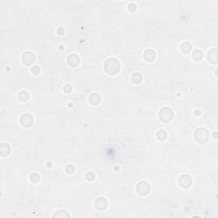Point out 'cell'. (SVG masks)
Instances as JSON below:
<instances>
[{"instance_id": "cell-8", "label": "cell", "mask_w": 218, "mask_h": 218, "mask_svg": "<svg viewBox=\"0 0 218 218\" xmlns=\"http://www.w3.org/2000/svg\"><path fill=\"white\" fill-rule=\"evenodd\" d=\"M67 61H68V63H69L72 66H75L79 63V58L78 56H76V55L72 54V55L67 58Z\"/></svg>"}, {"instance_id": "cell-1", "label": "cell", "mask_w": 218, "mask_h": 218, "mask_svg": "<svg viewBox=\"0 0 218 218\" xmlns=\"http://www.w3.org/2000/svg\"><path fill=\"white\" fill-rule=\"evenodd\" d=\"M105 70L106 72L110 75H114L119 72V63L118 60L114 58H110L105 63Z\"/></svg>"}, {"instance_id": "cell-6", "label": "cell", "mask_w": 218, "mask_h": 218, "mask_svg": "<svg viewBox=\"0 0 218 218\" xmlns=\"http://www.w3.org/2000/svg\"><path fill=\"white\" fill-rule=\"evenodd\" d=\"M179 183L182 188H188L192 183L191 177L188 175H182L179 179Z\"/></svg>"}, {"instance_id": "cell-14", "label": "cell", "mask_w": 218, "mask_h": 218, "mask_svg": "<svg viewBox=\"0 0 218 218\" xmlns=\"http://www.w3.org/2000/svg\"><path fill=\"white\" fill-rule=\"evenodd\" d=\"M202 52L200 51V50H195L194 51V53H193V58H194L195 60H196V58H197V56H199V58L201 59L202 58Z\"/></svg>"}, {"instance_id": "cell-2", "label": "cell", "mask_w": 218, "mask_h": 218, "mask_svg": "<svg viewBox=\"0 0 218 218\" xmlns=\"http://www.w3.org/2000/svg\"><path fill=\"white\" fill-rule=\"evenodd\" d=\"M209 138V133L204 128H200L195 132V140L199 143H205L207 142Z\"/></svg>"}, {"instance_id": "cell-7", "label": "cell", "mask_w": 218, "mask_h": 218, "mask_svg": "<svg viewBox=\"0 0 218 218\" xmlns=\"http://www.w3.org/2000/svg\"><path fill=\"white\" fill-rule=\"evenodd\" d=\"M35 61V56L31 52H26L22 56V61L26 65H31Z\"/></svg>"}, {"instance_id": "cell-12", "label": "cell", "mask_w": 218, "mask_h": 218, "mask_svg": "<svg viewBox=\"0 0 218 218\" xmlns=\"http://www.w3.org/2000/svg\"><path fill=\"white\" fill-rule=\"evenodd\" d=\"M0 149H1V155L2 156H4V154H5V152H6L7 155H8L10 152V146L8 145V144H7L6 148L5 149H3V148H2V147L0 148Z\"/></svg>"}, {"instance_id": "cell-3", "label": "cell", "mask_w": 218, "mask_h": 218, "mask_svg": "<svg viewBox=\"0 0 218 218\" xmlns=\"http://www.w3.org/2000/svg\"><path fill=\"white\" fill-rule=\"evenodd\" d=\"M159 118L164 122H169L173 118V112L168 107H164L159 112Z\"/></svg>"}, {"instance_id": "cell-11", "label": "cell", "mask_w": 218, "mask_h": 218, "mask_svg": "<svg viewBox=\"0 0 218 218\" xmlns=\"http://www.w3.org/2000/svg\"><path fill=\"white\" fill-rule=\"evenodd\" d=\"M157 136H158V138L159 140H165L166 138V136H167V134L164 130H159V132L157 133Z\"/></svg>"}, {"instance_id": "cell-9", "label": "cell", "mask_w": 218, "mask_h": 218, "mask_svg": "<svg viewBox=\"0 0 218 218\" xmlns=\"http://www.w3.org/2000/svg\"><path fill=\"white\" fill-rule=\"evenodd\" d=\"M148 57H150V58H149V62L153 61V59L155 58V53H154L152 50H146L145 53H144V58H145L146 61L148 60Z\"/></svg>"}, {"instance_id": "cell-13", "label": "cell", "mask_w": 218, "mask_h": 218, "mask_svg": "<svg viewBox=\"0 0 218 218\" xmlns=\"http://www.w3.org/2000/svg\"><path fill=\"white\" fill-rule=\"evenodd\" d=\"M22 97H25L26 99H28V97H29V95H28V93L25 92V91H22V92H20V94H19V100H21L22 99Z\"/></svg>"}, {"instance_id": "cell-10", "label": "cell", "mask_w": 218, "mask_h": 218, "mask_svg": "<svg viewBox=\"0 0 218 218\" xmlns=\"http://www.w3.org/2000/svg\"><path fill=\"white\" fill-rule=\"evenodd\" d=\"M191 49H192L191 44H189L188 43H184L182 44V50L183 51V52H185V53L189 52Z\"/></svg>"}, {"instance_id": "cell-5", "label": "cell", "mask_w": 218, "mask_h": 218, "mask_svg": "<svg viewBox=\"0 0 218 218\" xmlns=\"http://www.w3.org/2000/svg\"><path fill=\"white\" fill-rule=\"evenodd\" d=\"M149 189H150V187H149L148 183L146 182H141L137 186V192L142 195L148 193Z\"/></svg>"}, {"instance_id": "cell-4", "label": "cell", "mask_w": 218, "mask_h": 218, "mask_svg": "<svg viewBox=\"0 0 218 218\" xmlns=\"http://www.w3.org/2000/svg\"><path fill=\"white\" fill-rule=\"evenodd\" d=\"M33 116L29 114V113H25L22 115L21 119H20V123L21 125L25 127H29L33 125Z\"/></svg>"}]
</instances>
